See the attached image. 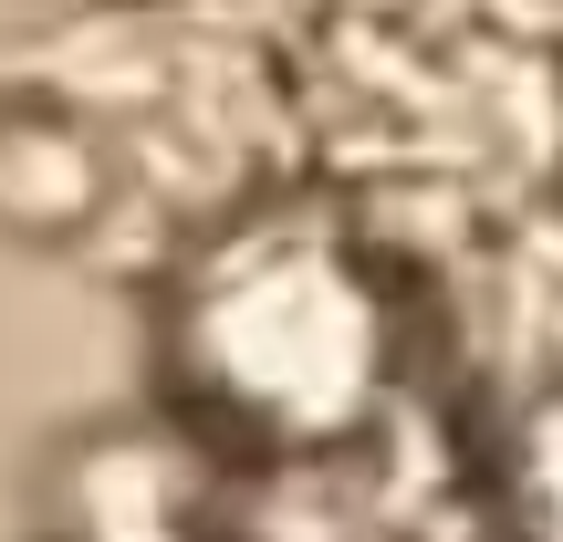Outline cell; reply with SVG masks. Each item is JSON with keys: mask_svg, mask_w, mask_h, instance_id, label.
Here are the masks:
<instances>
[{"mask_svg": "<svg viewBox=\"0 0 563 542\" xmlns=\"http://www.w3.org/2000/svg\"><path fill=\"white\" fill-rule=\"evenodd\" d=\"M292 125L344 209L407 230H511L563 178L553 0H313Z\"/></svg>", "mask_w": 563, "mask_h": 542, "instance_id": "6da1fadb", "label": "cell"}, {"mask_svg": "<svg viewBox=\"0 0 563 542\" xmlns=\"http://www.w3.org/2000/svg\"><path fill=\"white\" fill-rule=\"evenodd\" d=\"M167 376L251 460H334L407 376L397 241L344 199L230 220L167 302Z\"/></svg>", "mask_w": 563, "mask_h": 542, "instance_id": "7a4b0ae2", "label": "cell"}, {"mask_svg": "<svg viewBox=\"0 0 563 542\" xmlns=\"http://www.w3.org/2000/svg\"><path fill=\"white\" fill-rule=\"evenodd\" d=\"M501 490H511V532L522 542H563V386H543V397L522 407Z\"/></svg>", "mask_w": 563, "mask_h": 542, "instance_id": "3957f363", "label": "cell"}, {"mask_svg": "<svg viewBox=\"0 0 563 542\" xmlns=\"http://www.w3.org/2000/svg\"><path fill=\"white\" fill-rule=\"evenodd\" d=\"M241 542H376V532H365L355 511H334V501H313V490L292 480V501H272V511H262V522H251Z\"/></svg>", "mask_w": 563, "mask_h": 542, "instance_id": "277c9868", "label": "cell"}, {"mask_svg": "<svg viewBox=\"0 0 563 542\" xmlns=\"http://www.w3.org/2000/svg\"><path fill=\"white\" fill-rule=\"evenodd\" d=\"M115 542H146V532H115Z\"/></svg>", "mask_w": 563, "mask_h": 542, "instance_id": "5b68a950", "label": "cell"}, {"mask_svg": "<svg viewBox=\"0 0 563 542\" xmlns=\"http://www.w3.org/2000/svg\"><path fill=\"white\" fill-rule=\"evenodd\" d=\"M553 11H563V0H553Z\"/></svg>", "mask_w": 563, "mask_h": 542, "instance_id": "8992f818", "label": "cell"}]
</instances>
